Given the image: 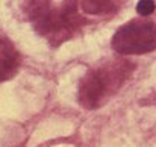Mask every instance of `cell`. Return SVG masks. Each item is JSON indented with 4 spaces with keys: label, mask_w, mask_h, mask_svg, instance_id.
I'll return each mask as SVG.
<instances>
[{
    "label": "cell",
    "mask_w": 156,
    "mask_h": 147,
    "mask_svg": "<svg viewBox=\"0 0 156 147\" xmlns=\"http://www.w3.org/2000/svg\"><path fill=\"white\" fill-rule=\"evenodd\" d=\"M112 49L120 55H144L156 50V23L132 20L112 37Z\"/></svg>",
    "instance_id": "7a4b0ae2"
},
{
    "label": "cell",
    "mask_w": 156,
    "mask_h": 147,
    "mask_svg": "<svg viewBox=\"0 0 156 147\" xmlns=\"http://www.w3.org/2000/svg\"><path fill=\"white\" fill-rule=\"evenodd\" d=\"M20 67V55L15 46L0 35V82L12 79Z\"/></svg>",
    "instance_id": "3957f363"
},
{
    "label": "cell",
    "mask_w": 156,
    "mask_h": 147,
    "mask_svg": "<svg viewBox=\"0 0 156 147\" xmlns=\"http://www.w3.org/2000/svg\"><path fill=\"white\" fill-rule=\"evenodd\" d=\"M77 5L87 18L88 15H105L115 12L114 0H77Z\"/></svg>",
    "instance_id": "277c9868"
},
{
    "label": "cell",
    "mask_w": 156,
    "mask_h": 147,
    "mask_svg": "<svg viewBox=\"0 0 156 147\" xmlns=\"http://www.w3.org/2000/svg\"><path fill=\"white\" fill-rule=\"evenodd\" d=\"M133 65L115 61L88 71L79 84V103L87 109H97L105 105L132 74Z\"/></svg>",
    "instance_id": "6da1fadb"
},
{
    "label": "cell",
    "mask_w": 156,
    "mask_h": 147,
    "mask_svg": "<svg viewBox=\"0 0 156 147\" xmlns=\"http://www.w3.org/2000/svg\"><path fill=\"white\" fill-rule=\"evenodd\" d=\"M155 9H156L155 0H140L138 5H136V12L140 15H143V17L150 15Z\"/></svg>",
    "instance_id": "5b68a950"
}]
</instances>
